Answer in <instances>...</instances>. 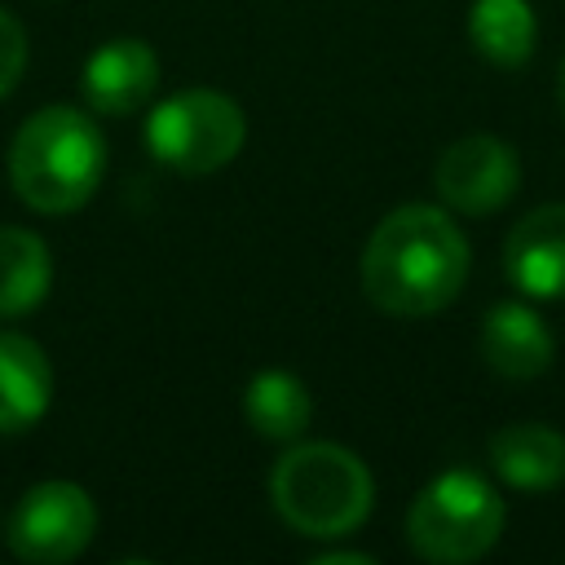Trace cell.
Masks as SVG:
<instances>
[{"mask_svg":"<svg viewBox=\"0 0 565 565\" xmlns=\"http://www.w3.org/2000/svg\"><path fill=\"white\" fill-rule=\"evenodd\" d=\"M468 278V238L428 203L388 212L362 252V287L393 318H428L446 309Z\"/></svg>","mask_w":565,"mask_h":565,"instance_id":"obj_1","label":"cell"},{"mask_svg":"<svg viewBox=\"0 0 565 565\" xmlns=\"http://www.w3.org/2000/svg\"><path fill=\"white\" fill-rule=\"evenodd\" d=\"M106 172V141L97 124L75 106L35 110L9 146V181L26 207L66 216L84 207Z\"/></svg>","mask_w":565,"mask_h":565,"instance_id":"obj_2","label":"cell"},{"mask_svg":"<svg viewBox=\"0 0 565 565\" xmlns=\"http://www.w3.org/2000/svg\"><path fill=\"white\" fill-rule=\"evenodd\" d=\"M278 516L305 539L353 534L375 499L366 463L335 441H305L287 450L269 477Z\"/></svg>","mask_w":565,"mask_h":565,"instance_id":"obj_3","label":"cell"},{"mask_svg":"<svg viewBox=\"0 0 565 565\" xmlns=\"http://www.w3.org/2000/svg\"><path fill=\"white\" fill-rule=\"evenodd\" d=\"M503 530V499L494 486L468 468L433 477L406 516V539L424 561L463 565L486 556Z\"/></svg>","mask_w":565,"mask_h":565,"instance_id":"obj_4","label":"cell"},{"mask_svg":"<svg viewBox=\"0 0 565 565\" xmlns=\"http://www.w3.org/2000/svg\"><path fill=\"white\" fill-rule=\"evenodd\" d=\"M247 137V119L234 97L216 88H185L146 115V146L159 163L185 177L225 168Z\"/></svg>","mask_w":565,"mask_h":565,"instance_id":"obj_5","label":"cell"},{"mask_svg":"<svg viewBox=\"0 0 565 565\" xmlns=\"http://www.w3.org/2000/svg\"><path fill=\"white\" fill-rule=\"evenodd\" d=\"M97 530V508L75 481H40L9 516V547L31 565L75 561Z\"/></svg>","mask_w":565,"mask_h":565,"instance_id":"obj_6","label":"cell"},{"mask_svg":"<svg viewBox=\"0 0 565 565\" xmlns=\"http://www.w3.org/2000/svg\"><path fill=\"white\" fill-rule=\"evenodd\" d=\"M433 181H437V194L455 212L490 216L516 194L521 163H516V150L508 141H499L490 132H472V137H459L441 150Z\"/></svg>","mask_w":565,"mask_h":565,"instance_id":"obj_7","label":"cell"},{"mask_svg":"<svg viewBox=\"0 0 565 565\" xmlns=\"http://www.w3.org/2000/svg\"><path fill=\"white\" fill-rule=\"evenodd\" d=\"M508 278L534 300H565V203L525 212L503 243Z\"/></svg>","mask_w":565,"mask_h":565,"instance_id":"obj_8","label":"cell"},{"mask_svg":"<svg viewBox=\"0 0 565 565\" xmlns=\"http://www.w3.org/2000/svg\"><path fill=\"white\" fill-rule=\"evenodd\" d=\"M159 84V57L141 40H110L84 66V97L106 115H132Z\"/></svg>","mask_w":565,"mask_h":565,"instance_id":"obj_9","label":"cell"},{"mask_svg":"<svg viewBox=\"0 0 565 565\" xmlns=\"http://www.w3.org/2000/svg\"><path fill=\"white\" fill-rule=\"evenodd\" d=\"M552 349H556L552 331L525 305L503 300L481 322V358L503 380H534V375H543L552 366Z\"/></svg>","mask_w":565,"mask_h":565,"instance_id":"obj_10","label":"cell"},{"mask_svg":"<svg viewBox=\"0 0 565 565\" xmlns=\"http://www.w3.org/2000/svg\"><path fill=\"white\" fill-rule=\"evenodd\" d=\"M53 397V366L31 335L0 331V433L31 428Z\"/></svg>","mask_w":565,"mask_h":565,"instance_id":"obj_11","label":"cell"},{"mask_svg":"<svg viewBox=\"0 0 565 565\" xmlns=\"http://www.w3.org/2000/svg\"><path fill=\"white\" fill-rule=\"evenodd\" d=\"M490 463L512 490H556L565 481V437L547 424H508L490 437Z\"/></svg>","mask_w":565,"mask_h":565,"instance_id":"obj_12","label":"cell"},{"mask_svg":"<svg viewBox=\"0 0 565 565\" xmlns=\"http://www.w3.org/2000/svg\"><path fill=\"white\" fill-rule=\"evenodd\" d=\"M53 282V260L44 238L18 225H0V318L31 313Z\"/></svg>","mask_w":565,"mask_h":565,"instance_id":"obj_13","label":"cell"},{"mask_svg":"<svg viewBox=\"0 0 565 565\" xmlns=\"http://www.w3.org/2000/svg\"><path fill=\"white\" fill-rule=\"evenodd\" d=\"M468 35L477 53L503 71H516L534 53V9L525 0H472L468 9Z\"/></svg>","mask_w":565,"mask_h":565,"instance_id":"obj_14","label":"cell"},{"mask_svg":"<svg viewBox=\"0 0 565 565\" xmlns=\"http://www.w3.org/2000/svg\"><path fill=\"white\" fill-rule=\"evenodd\" d=\"M247 424L269 441H291L309 428L313 397L291 371H260L243 393Z\"/></svg>","mask_w":565,"mask_h":565,"instance_id":"obj_15","label":"cell"},{"mask_svg":"<svg viewBox=\"0 0 565 565\" xmlns=\"http://www.w3.org/2000/svg\"><path fill=\"white\" fill-rule=\"evenodd\" d=\"M22 71H26V31L13 13L0 9V97L18 88Z\"/></svg>","mask_w":565,"mask_h":565,"instance_id":"obj_16","label":"cell"},{"mask_svg":"<svg viewBox=\"0 0 565 565\" xmlns=\"http://www.w3.org/2000/svg\"><path fill=\"white\" fill-rule=\"evenodd\" d=\"M556 93H561V106H565V57H561V71H556Z\"/></svg>","mask_w":565,"mask_h":565,"instance_id":"obj_17","label":"cell"}]
</instances>
